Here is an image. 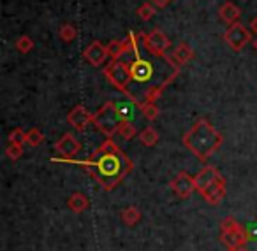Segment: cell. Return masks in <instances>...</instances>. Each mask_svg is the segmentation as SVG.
<instances>
[{
  "label": "cell",
  "instance_id": "cell-1",
  "mask_svg": "<svg viewBox=\"0 0 257 251\" xmlns=\"http://www.w3.org/2000/svg\"><path fill=\"white\" fill-rule=\"evenodd\" d=\"M65 162L83 167L106 191L114 190L134 169L133 160L118 148L113 139H106L85 162H78L74 158Z\"/></svg>",
  "mask_w": 257,
  "mask_h": 251
},
{
  "label": "cell",
  "instance_id": "cell-2",
  "mask_svg": "<svg viewBox=\"0 0 257 251\" xmlns=\"http://www.w3.org/2000/svg\"><path fill=\"white\" fill-rule=\"evenodd\" d=\"M182 142L197 160L206 162V160L220 148L224 139H222L220 132H218L210 121L201 118V120H197L196 123L189 128V132L183 135Z\"/></svg>",
  "mask_w": 257,
  "mask_h": 251
},
{
  "label": "cell",
  "instance_id": "cell-3",
  "mask_svg": "<svg viewBox=\"0 0 257 251\" xmlns=\"http://www.w3.org/2000/svg\"><path fill=\"white\" fill-rule=\"evenodd\" d=\"M125 120L120 106L116 102H106L95 114H93V125L99 132H102L107 139H113L118 132V127Z\"/></svg>",
  "mask_w": 257,
  "mask_h": 251
},
{
  "label": "cell",
  "instance_id": "cell-4",
  "mask_svg": "<svg viewBox=\"0 0 257 251\" xmlns=\"http://www.w3.org/2000/svg\"><path fill=\"white\" fill-rule=\"evenodd\" d=\"M250 240V235L246 230L236 221L232 216H227L222 219L220 223V242L224 244L227 249H236V247L245 246Z\"/></svg>",
  "mask_w": 257,
  "mask_h": 251
},
{
  "label": "cell",
  "instance_id": "cell-5",
  "mask_svg": "<svg viewBox=\"0 0 257 251\" xmlns=\"http://www.w3.org/2000/svg\"><path fill=\"white\" fill-rule=\"evenodd\" d=\"M104 76L114 88L127 95L128 85H131V67H128V64L120 60H111V64L106 65V69H104Z\"/></svg>",
  "mask_w": 257,
  "mask_h": 251
},
{
  "label": "cell",
  "instance_id": "cell-6",
  "mask_svg": "<svg viewBox=\"0 0 257 251\" xmlns=\"http://www.w3.org/2000/svg\"><path fill=\"white\" fill-rule=\"evenodd\" d=\"M143 44L152 57H166L168 50L171 48V43H169V39L166 37V34L159 29L152 30L150 34H145Z\"/></svg>",
  "mask_w": 257,
  "mask_h": 251
},
{
  "label": "cell",
  "instance_id": "cell-7",
  "mask_svg": "<svg viewBox=\"0 0 257 251\" xmlns=\"http://www.w3.org/2000/svg\"><path fill=\"white\" fill-rule=\"evenodd\" d=\"M252 36H250L248 29L241 25V23H234V25H229V29L224 34V41L232 51H241L246 44L250 43Z\"/></svg>",
  "mask_w": 257,
  "mask_h": 251
},
{
  "label": "cell",
  "instance_id": "cell-8",
  "mask_svg": "<svg viewBox=\"0 0 257 251\" xmlns=\"http://www.w3.org/2000/svg\"><path fill=\"white\" fill-rule=\"evenodd\" d=\"M169 188L175 191L176 197L189 198L190 195H192V191L196 190V179H194V176H190L189 172L182 170V172H178L173 177V181L169 183Z\"/></svg>",
  "mask_w": 257,
  "mask_h": 251
},
{
  "label": "cell",
  "instance_id": "cell-9",
  "mask_svg": "<svg viewBox=\"0 0 257 251\" xmlns=\"http://www.w3.org/2000/svg\"><path fill=\"white\" fill-rule=\"evenodd\" d=\"M55 151L62 156V160H71L81 151V144L79 141L71 134H64L57 142H55Z\"/></svg>",
  "mask_w": 257,
  "mask_h": 251
},
{
  "label": "cell",
  "instance_id": "cell-10",
  "mask_svg": "<svg viewBox=\"0 0 257 251\" xmlns=\"http://www.w3.org/2000/svg\"><path fill=\"white\" fill-rule=\"evenodd\" d=\"M67 123L71 125L74 130L83 132L90 123H93V114H90L85 106H76L74 109L67 114Z\"/></svg>",
  "mask_w": 257,
  "mask_h": 251
},
{
  "label": "cell",
  "instance_id": "cell-11",
  "mask_svg": "<svg viewBox=\"0 0 257 251\" xmlns=\"http://www.w3.org/2000/svg\"><path fill=\"white\" fill-rule=\"evenodd\" d=\"M225 191H227V188H225V179L220 176L217 181H215V183H211L210 186L204 188V190L201 191V197H203L204 200L208 202V204L218 205L222 200H224Z\"/></svg>",
  "mask_w": 257,
  "mask_h": 251
},
{
  "label": "cell",
  "instance_id": "cell-12",
  "mask_svg": "<svg viewBox=\"0 0 257 251\" xmlns=\"http://www.w3.org/2000/svg\"><path fill=\"white\" fill-rule=\"evenodd\" d=\"M83 58H85L90 65H93V67H100V65H104L106 58H109V57H107L106 46L100 44L99 41H93V43L83 51Z\"/></svg>",
  "mask_w": 257,
  "mask_h": 251
},
{
  "label": "cell",
  "instance_id": "cell-13",
  "mask_svg": "<svg viewBox=\"0 0 257 251\" xmlns=\"http://www.w3.org/2000/svg\"><path fill=\"white\" fill-rule=\"evenodd\" d=\"M218 177H220V172L213 165H206L201 172H197V176H194V179H196V190L201 193L204 188H208L211 183H215Z\"/></svg>",
  "mask_w": 257,
  "mask_h": 251
},
{
  "label": "cell",
  "instance_id": "cell-14",
  "mask_svg": "<svg viewBox=\"0 0 257 251\" xmlns=\"http://www.w3.org/2000/svg\"><path fill=\"white\" fill-rule=\"evenodd\" d=\"M218 16H220L222 22H225L227 25H234V23H238L239 16H241V11H239V8H236L232 2H225V4H222L220 9H218Z\"/></svg>",
  "mask_w": 257,
  "mask_h": 251
},
{
  "label": "cell",
  "instance_id": "cell-15",
  "mask_svg": "<svg viewBox=\"0 0 257 251\" xmlns=\"http://www.w3.org/2000/svg\"><path fill=\"white\" fill-rule=\"evenodd\" d=\"M67 207L71 209L72 212L79 214V212H85L86 209L90 207V200L85 193H81V191H74V193L67 198Z\"/></svg>",
  "mask_w": 257,
  "mask_h": 251
},
{
  "label": "cell",
  "instance_id": "cell-16",
  "mask_svg": "<svg viewBox=\"0 0 257 251\" xmlns=\"http://www.w3.org/2000/svg\"><path fill=\"white\" fill-rule=\"evenodd\" d=\"M173 57H175V60L183 67V65H187L194 58V50L187 43H180L178 46L173 50Z\"/></svg>",
  "mask_w": 257,
  "mask_h": 251
},
{
  "label": "cell",
  "instance_id": "cell-17",
  "mask_svg": "<svg viewBox=\"0 0 257 251\" xmlns=\"http://www.w3.org/2000/svg\"><path fill=\"white\" fill-rule=\"evenodd\" d=\"M120 218H121V223H123V225L134 226L136 223L141 221L143 214H141L140 207H136V205H128V207H125L123 211H121Z\"/></svg>",
  "mask_w": 257,
  "mask_h": 251
},
{
  "label": "cell",
  "instance_id": "cell-18",
  "mask_svg": "<svg viewBox=\"0 0 257 251\" xmlns=\"http://www.w3.org/2000/svg\"><path fill=\"white\" fill-rule=\"evenodd\" d=\"M141 41H145V34H136V32H131L127 36V39L123 41V48H125V53H140V44Z\"/></svg>",
  "mask_w": 257,
  "mask_h": 251
},
{
  "label": "cell",
  "instance_id": "cell-19",
  "mask_svg": "<svg viewBox=\"0 0 257 251\" xmlns=\"http://www.w3.org/2000/svg\"><path fill=\"white\" fill-rule=\"evenodd\" d=\"M138 139H140V142L143 146H147V148H152V146H155L159 142V132L155 130L154 127H145L143 130L140 132Z\"/></svg>",
  "mask_w": 257,
  "mask_h": 251
},
{
  "label": "cell",
  "instance_id": "cell-20",
  "mask_svg": "<svg viewBox=\"0 0 257 251\" xmlns=\"http://www.w3.org/2000/svg\"><path fill=\"white\" fill-rule=\"evenodd\" d=\"M116 134L120 135L121 139H125V141H133L136 135H140V134H138V128L134 127V123H133V121H128V120L121 121V125L118 127Z\"/></svg>",
  "mask_w": 257,
  "mask_h": 251
},
{
  "label": "cell",
  "instance_id": "cell-21",
  "mask_svg": "<svg viewBox=\"0 0 257 251\" xmlns=\"http://www.w3.org/2000/svg\"><path fill=\"white\" fill-rule=\"evenodd\" d=\"M106 50H107V57H109L111 60H120L121 55L125 53L123 41H111L106 46Z\"/></svg>",
  "mask_w": 257,
  "mask_h": 251
},
{
  "label": "cell",
  "instance_id": "cell-22",
  "mask_svg": "<svg viewBox=\"0 0 257 251\" xmlns=\"http://www.w3.org/2000/svg\"><path fill=\"white\" fill-rule=\"evenodd\" d=\"M43 142H44V134L39 128H30V130L27 132V144H29L30 148H37V146H41Z\"/></svg>",
  "mask_w": 257,
  "mask_h": 251
},
{
  "label": "cell",
  "instance_id": "cell-23",
  "mask_svg": "<svg viewBox=\"0 0 257 251\" xmlns=\"http://www.w3.org/2000/svg\"><path fill=\"white\" fill-rule=\"evenodd\" d=\"M58 37L64 43H72L78 37V30H76L74 25H62L60 30H58Z\"/></svg>",
  "mask_w": 257,
  "mask_h": 251
},
{
  "label": "cell",
  "instance_id": "cell-24",
  "mask_svg": "<svg viewBox=\"0 0 257 251\" xmlns=\"http://www.w3.org/2000/svg\"><path fill=\"white\" fill-rule=\"evenodd\" d=\"M155 9L157 8H155L152 2H145V4H141L140 8H138V16H140L143 22H150L155 16Z\"/></svg>",
  "mask_w": 257,
  "mask_h": 251
},
{
  "label": "cell",
  "instance_id": "cell-25",
  "mask_svg": "<svg viewBox=\"0 0 257 251\" xmlns=\"http://www.w3.org/2000/svg\"><path fill=\"white\" fill-rule=\"evenodd\" d=\"M140 107H141V113H143V116L147 118L148 121L157 120L159 107H157V104H155V102H145V104H141Z\"/></svg>",
  "mask_w": 257,
  "mask_h": 251
},
{
  "label": "cell",
  "instance_id": "cell-26",
  "mask_svg": "<svg viewBox=\"0 0 257 251\" xmlns=\"http://www.w3.org/2000/svg\"><path fill=\"white\" fill-rule=\"evenodd\" d=\"M15 48L20 51V53L27 55L29 51L34 50V41H32V37H29V36L18 37V39H16V43H15Z\"/></svg>",
  "mask_w": 257,
  "mask_h": 251
},
{
  "label": "cell",
  "instance_id": "cell-27",
  "mask_svg": "<svg viewBox=\"0 0 257 251\" xmlns=\"http://www.w3.org/2000/svg\"><path fill=\"white\" fill-rule=\"evenodd\" d=\"M9 142L13 144H27V132L23 128H15L9 132Z\"/></svg>",
  "mask_w": 257,
  "mask_h": 251
},
{
  "label": "cell",
  "instance_id": "cell-28",
  "mask_svg": "<svg viewBox=\"0 0 257 251\" xmlns=\"http://www.w3.org/2000/svg\"><path fill=\"white\" fill-rule=\"evenodd\" d=\"M6 155L9 160H18L23 155V144H13L9 142V146L6 148Z\"/></svg>",
  "mask_w": 257,
  "mask_h": 251
},
{
  "label": "cell",
  "instance_id": "cell-29",
  "mask_svg": "<svg viewBox=\"0 0 257 251\" xmlns=\"http://www.w3.org/2000/svg\"><path fill=\"white\" fill-rule=\"evenodd\" d=\"M152 4L155 6L157 9H166L169 4H171V0H150Z\"/></svg>",
  "mask_w": 257,
  "mask_h": 251
},
{
  "label": "cell",
  "instance_id": "cell-30",
  "mask_svg": "<svg viewBox=\"0 0 257 251\" xmlns=\"http://www.w3.org/2000/svg\"><path fill=\"white\" fill-rule=\"evenodd\" d=\"M250 29H252V30H253V34L257 36V16L252 20V22H250Z\"/></svg>",
  "mask_w": 257,
  "mask_h": 251
},
{
  "label": "cell",
  "instance_id": "cell-31",
  "mask_svg": "<svg viewBox=\"0 0 257 251\" xmlns=\"http://www.w3.org/2000/svg\"><path fill=\"white\" fill-rule=\"evenodd\" d=\"M227 251H248L245 246H241V247H236V249H227Z\"/></svg>",
  "mask_w": 257,
  "mask_h": 251
},
{
  "label": "cell",
  "instance_id": "cell-32",
  "mask_svg": "<svg viewBox=\"0 0 257 251\" xmlns=\"http://www.w3.org/2000/svg\"><path fill=\"white\" fill-rule=\"evenodd\" d=\"M253 48H255V51H257V39L253 41Z\"/></svg>",
  "mask_w": 257,
  "mask_h": 251
}]
</instances>
